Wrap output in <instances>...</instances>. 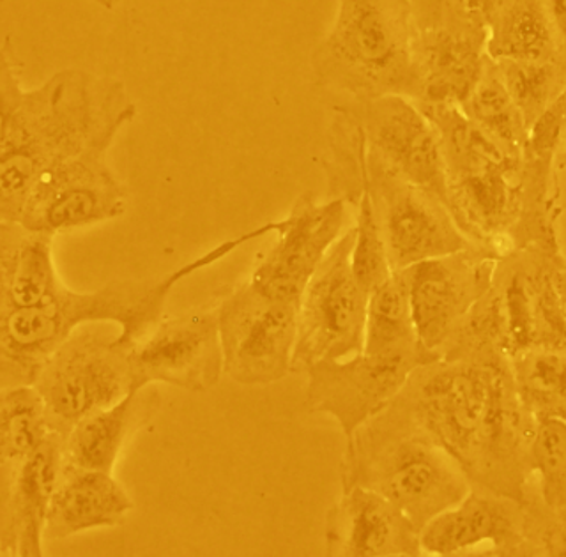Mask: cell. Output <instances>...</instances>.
Instances as JSON below:
<instances>
[{
	"label": "cell",
	"mask_w": 566,
	"mask_h": 557,
	"mask_svg": "<svg viewBox=\"0 0 566 557\" xmlns=\"http://www.w3.org/2000/svg\"><path fill=\"white\" fill-rule=\"evenodd\" d=\"M459 462L471 486L524 501L538 421L527 412L510 359H433L382 409Z\"/></svg>",
	"instance_id": "cell-1"
},
{
	"label": "cell",
	"mask_w": 566,
	"mask_h": 557,
	"mask_svg": "<svg viewBox=\"0 0 566 557\" xmlns=\"http://www.w3.org/2000/svg\"><path fill=\"white\" fill-rule=\"evenodd\" d=\"M0 221H20L41 177L94 150H111L137 117L123 80L67 67L23 87L9 40L0 62Z\"/></svg>",
	"instance_id": "cell-2"
},
{
	"label": "cell",
	"mask_w": 566,
	"mask_h": 557,
	"mask_svg": "<svg viewBox=\"0 0 566 557\" xmlns=\"http://www.w3.org/2000/svg\"><path fill=\"white\" fill-rule=\"evenodd\" d=\"M280 220L221 241L170 273L150 280H115L97 291L59 285L50 299L31 308L0 309V388L34 385L43 362L76 329L91 324L119 326V340L135 345L161 320L170 292L191 274L223 261L239 248L274 234Z\"/></svg>",
	"instance_id": "cell-3"
},
{
	"label": "cell",
	"mask_w": 566,
	"mask_h": 557,
	"mask_svg": "<svg viewBox=\"0 0 566 557\" xmlns=\"http://www.w3.org/2000/svg\"><path fill=\"white\" fill-rule=\"evenodd\" d=\"M441 141L447 203L471 243L495 256L557 244L554 220L531 202L526 155L504 149L457 105H420Z\"/></svg>",
	"instance_id": "cell-4"
},
{
	"label": "cell",
	"mask_w": 566,
	"mask_h": 557,
	"mask_svg": "<svg viewBox=\"0 0 566 557\" xmlns=\"http://www.w3.org/2000/svg\"><path fill=\"white\" fill-rule=\"evenodd\" d=\"M559 244H535L503 256L485 296L442 349V359L483 358L566 347V318L553 271Z\"/></svg>",
	"instance_id": "cell-5"
},
{
	"label": "cell",
	"mask_w": 566,
	"mask_h": 557,
	"mask_svg": "<svg viewBox=\"0 0 566 557\" xmlns=\"http://www.w3.org/2000/svg\"><path fill=\"white\" fill-rule=\"evenodd\" d=\"M416 29L407 0H336L335 18L310 55L317 87L347 99L420 93Z\"/></svg>",
	"instance_id": "cell-6"
},
{
	"label": "cell",
	"mask_w": 566,
	"mask_h": 557,
	"mask_svg": "<svg viewBox=\"0 0 566 557\" xmlns=\"http://www.w3.org/2000/svg\"><path fill=\"white\" fill-rule=\"evenodd\" d=\"M340 482L342 488L358 485L385 495L420 530L471 491L464 471L444 448L385 411L347 439Z\"/></svg>",
	"instance_id": "cell-7"
},
{
	"label": "cell",
	"mask_w": 566,
	"mask_h": 557,
	"mask_svg": "<svg viewBox=\"0 0 566 557\" xmlns=\"http://www.w3.org/2000/svg\"><path fill=\"white\" fill-rule=\"evenodd\" d=\"M133 345L80 327L43 362L34 380L53 432L66 438L85 416L120 402L135 388Z\"/></svg>",
	"instance_id": "cell-8"
},
{
	"label": "cell",
	"mask_w": 566,
	"mask_h": 557,
	"mask_svg": "<svg viewBox=\"0 0 566 557\" xmlns=\"http://www.w3.org/2000/svg\"><path fill=\"white\" fill-rule=\"evenodd\" d=\"M223 374L243 386H268L292 371L300 303L274 299L250 280L218 294Z\"/></svg>",
	"instance_id": "cell-9"
},
{
	"label": "cell",
	"mask_w": 566,
	"mask_h": 557,
	"mask_svg": "<svg viewBox=\"0 0 566 557\" xmlns=\"http://www.w3.org/2000/svg\"><path fill=\"white\" fill-rule=\"evenodd\" d=\"M354 225L329 250L301 297L292 371L363 353L368 294L354 276Z\"/></svg>",
	"instance_id": "cell-10"
},
{
	"label": "cell",
	"mask_w": 566,
	"mask_h": 557,
	"mask_svg": "<svg viewBox=\"0 0 566 557\" xmlns=\"http://www.w3.org/2000/svg\"><path fill=\"white\" fill-rule=\"evenodd\" d=\"M439 356L416 345L391 353H359L345 359H324L306 368V407L338 423L345 439L379 414L411 377Z\"/></svg>",
	"instance_id": "cell-11"
},
{
	"label": "cell",
	"mask_w": 566,
	"mask_h": 557,
	"mask_svg": "<svg viewBox=\"0 0 566 557\" xmlns=\"http://www.w3.org/2000/svg\"><path fill=\"white\" fill-rule=\"evenodd\" d=\"M365 185L376 208L391 270L403 271L418 262L473 246L441 197L389 172L368 153Z\"/></svg>",
	"instance_id": "cell-12"
},
{
	"label": "cell",
	"mask_w": 566,
	"mask_h": 557,
	"mask_svg": "<svg viewBox=\"0 0 566 557\" xmlns=\"http://www.w3.org/2000/svg\"><path fill=\"white\" fill-rule=\"evenodd\" d=\"M340 105L358 120L368 156L447 202V164L438 132L411 97L391 94Z\"/></svg>",
	"instance_id": "cell-13"
},
{
	"label": "cell",
	"mask_w": 566,
	"mask_h": 557,
	"mask_svg": "<svg viewBox=\"0 0 566 557\" xmlns=\"http://www.w3.org/2000/svg\"><path fill=\"white\" fill-rule=\"evenodd\" d=\"M497 262L500 256L473 244L403 270L416 335L424 349L441 358L451 336L491 288Z\"/></svg>",
	"instance_id": "cell-14"
},
{
	"label": "cell",
	"mask_w": 566,
	"mask_h": 557,
	"mask_svg": "<svg viewBox=\"0 0 566 557\" xmlns=\"http://www.w3.org/2000/svg\"><path fill=\"white\" fill-rule=\"evenodd\" d=\"M347 202L301 195L280 220L274 243L256 261L250 282L274 299L301 303V297L327 253L344 234Z\"/></svg>",
	"instance_id": "cell-15"
},
{
	"label": "cell",
	"mask_w": 566,
	"mask_h": 557,
	"mask_svg": "<svg viewBox=\"0 0 566 557\" xmlns=\"http://www.w3.org/2000/svg\"><path fill=\"white\" fill-rule=\"evenodd\" d=\"M135 388L164 382L191 393L214 388L223 374L217 303L161 318L133 345Z\"/></svg>",
	"instance_id": "cell-16"
},
{
	"label": "cell",
	"mask_w": 566,
	"mask_h": 557,
	"mask_svg": "<svg viewBox=\"0 0 566 557\" xmlns=\"http://www.w3.org/2000/svg\"><path fill=\"white\" fill-rule=\"evenodd\" d=\"M126 209L128 190L108 165V150H94L41 177L20 223L57 235L115 220Z\"/></svg>",
	"instance_id": "cell-17"
},
{
	"label": "cell",
	"mask_w": 566,
	"mask_h": 557,
	"mask_svg": "<svg viewBox=\"0 0 566 557\" xmlns=\"http://www.w3.org/2000/svg\"><path fill=\"white\" fill-rule=\"evenodd\" d=\"M524 501L471 486L464 500L439 513L420 530L423 554L465 556L489 544L485 556H531Z\"/></svg>",
	"instance_id": "cell-18"
},
{
	"label": "cell",
	"mask_w": 566,
	"mask_h": 557,
	"mask_svg": "<svg viewBox=\"0 0 566 557\" xmlns=\"http://www.w3.org/2000/svg\"><path fill=\"white\" fill-rule=\"evenodd\" d=\"M62 465L64 435L53 432L25 462L0 471V556H43L46 518Z\"/></svg>",
	"instance_id": "cell-19"
},
{
	"label": "cell",
	"mask_w": 566,
	"mask_h": 557,
	"mask_svg": "<svg viewBox=\"0 0 566 557\" xmlns=\"http://www.w3.org/2000/svg\"><path fill=\"white\" fill-rule=\"evenodd\" d=\"M326 554L333 557L423 556L420 529L397 504L365 488H342L326 515Z\"/></svg>",
	"instance_id": "cell-20"
},
{
	"label": "cell",
	"mask_w": 566,
	"mask_h": 557,
	"mask_svg": "<svg viewBox=\"0 0 566 557\" xmlns=\"http://www.w3.org/2000/svg\"><path fill=\"white\" fill-rule=\"evenodd\" d=\"M482 32H416L415 55L420 93L412 99L460 106L482 76L486 57Z\"/></svg>",
	"instance_id": "cell-21"
},
{
	"label": "cell",
	"mask_w": 566,
	"mask_h": 557,
	"mask_svg": "<svg viewBox=\"0 0 566 557\" xmlns=\"http://www.w3.org/2000/svg\"><path fill=\"white\" fill-rule=\"evenodd\" d=\"M132 495L112 473L62 465L46 518V538L66 539L84 530L123 524Z\"/></svg>",
	"instance_id": "cell-22"
},
{
	"label": "cell",
	"mask_w": 566,
	"mask_h": 557,
	"mask_svg": "<svg viewBox=\"0 0 566 557\" xmlns=\"http://www.w3.org/2000/svg\"><path fill=\"white\" fill-rule=\"evenodd\" d=\"M159 402V391L150 385L85 416L64 438V465L112 473L128 439L158 412Z\"/></svg>",
	"instance_id": "cell-23"
},
{
	"label": "cell",
	"mask_w": 566,
	"mask_h": 557,
	"mask_svg": "<svg viewBox=\"0 0 566 557\" xmlns=\"http://www.w3.org/2000/svg\"><path fill=\"white\" fill-rule=\"evenodd\" d=\"M53 238L20 221H0V309L31 308L57 291Z\"/></svg>",
	"instance_id": "cell-24"
},
{
	"label": "cell",
	"mask_w": 566,
	"mask_h": 557,
	"mask_svg": "<svg viewBox=\"0 0 566 557\" xmlns=\"http://www.w3.org/2000/svg\"><path fill=\"white\" fill-rule=\"evenodd\" d=\"M492 61H557V41L544 0H500L486 22Z\"/></svg>",
	"instance_id": "cell-25"
},
{
	"label": "cell",
	"mask_w": 566,
	"mask_h": 557,
	"mask_svg": "<svg viewBox=\"0 0 566 557\" xmlns=\"http://www.w3.org/2000/svg\"><path fill=\"white\" fill-rule=\"evenodd\" d=\"M52 433L49 412L34 386L0 391V471L25 462Z\"/></svg>",
	"instance_id": "cell-26"
},
{
	"label": "cell",
	"mask_w": 566,
	"mask_h": 557,
	"mask_svg": "<svg viewBox=\"0 0 566 557\" xmlns=\"http://www.w3.org/2000/svg\"><path fill=\"white\" fill-rule=\"evenodd\" d=\"M518 397L536 421L566 423V347L527 350L510 359Z\"/></svg>",
	"instance_id": "cell-27"
},
{
	"label": "cell",
	"mask_w": 566,
	"mask_h": 557,
	"mask_svg": "<svg viewBox=\"0 0 566 557\" xmlns=\"http://www.w3.org/2000/svg\"><path fill=\"white\" fill-rule=\"evenodd\" d=\"M460 108L486 135L500 141L504 149L515 155H526L530 128L504 87L500 71L491 57H486L482 76Z\"/></svg>",
	"instance_id": "cell-28"
},
{
	"label": "cell",
	"mask_w": 566,
	"mask_h": 557,
	"mask_svg": "<svg viewBox=\"0 0 566 557\" xmlns=\"http://www.w3.org/2000/svg\"><path fill=\"white\" fill-rule=\"evenodd\" d=\"M421 345L416 335L406 271L394 274L368 296L363 353H391Z\"/></svg>",
	"instance_id": "cell-29"
},
{
	"label": "cell",
	"mask_w": 566,
	"mask_h": 557,
	"mask_svg": "<svg viewBox=\"0 0 566 557\" xmlns=\"http://www.w3.org/2000/svg\"><path fill=\"white\" fill-rule=\"evenodd\" d=\"M504 87L517 105L527 128L553 106L566 85V73L556 61H494Z\"/></svg>",
	"instance_id": "cell-30"
},
{
	"label": "cell",
	"mask_w": 566,
	"mask_h": 557,
	"mask_svg": "<svg viewBox=\"0 0 566 557\" xmlns=\"http://www.w3.org/2000/svg\"><path fill=\"white\" fill-rule=\"evenodd\" d=\"M356 209V223H354V244L350 253L353 273L365 291L370 294L374 288L394 274L389 264L388 250L385 238L380 232L376 208L371 202V195L363 177V190L353 203Z\"/></svg>",
	"instance_id": "cell-31"
},
{
	"label": "cell",
	"mask_w": 566,
	"mask_h": 557,
	"mask_svg": "<svg viewBox=\"0 0 566 557\" xmlns=\"http://www.w3.org/2000/svg\"><path fill=\"white\" fill-rule=\"evenodd\" d=\"M533 473L542 500L566 521V423L542 420L533 441Z\"/></svg>",
	"instance_id": "cell-32"
},
{
	"label": "cell",
	"mask_w": 566,
	"mask_h": 557,
	"mask_svg": "<svg viewBox=\"0 0 566 557\" xmlns=\"http://www.w3.org/2000/svg\"><path fill=\"white\" fill-rule=\"evenodd\" d=\"M500 0H407L416 32H483Z\"/></svg>",
	"instance_id": "cell-33"
},
{
	"label": "cell",
	"mask_w": 566,
	"mask_h": 557,
	"mask_svg": "<svg viewBox=\"0 0 566 557\" xmlns=\"http://www.w3.org/2000/svg\"><path fill=\"white\" fill-rule=\"evenodd\" d=\"M527 150L551 159L556 170L566 168V85L553 106L531 128Z\"/></svg>",
	"instance_id": "cell-34"
},
{
	"label": "cell",
	"mask_w": 566,
	"mask_h": 557,
	"mask_svg": "<svg viewBox=\"0 0 566 557\" xmlns=\"http://www.w3.org/2000/svg\"><path fill=\"white\" fill-rule=\"evenodd\" d=\"M557 41V61L566 73V0H544Z\"/></svg>",
	"instance_id": "cell-35"
},
{
	"label": "cell",
	"mask_w": 566,
	"mask_h": 557,
	"mask_svg": "<svg viewBox=\"0 0 566 557\" xmlns=\"http://www.w3.org/2000/svg\"><path fill=\"white\" fill-rule=\"evenodd\" d=\"M553 283L554 288H556L557 299H559V305H562L563 315L566 318V259L563 255L557 259L556 265H554Z\"/></svg>",
	"instance_id": "cell-36"
},
{
	"label": "cell",
	"mask_w": 566,
	"mask_h": 557,
	"mask_svg": "<svg viewBox=\"0 0 566 557\" xmlns=\"http://www.w3.org/2000/svg\"><path fill=\"white\" fill-rule=\"evenodd\" d=\"M91 2H94V4L102 6V8L108 9H115L117 6L123 4L124 0H91Z\"/></svg>",
	"instance_id": "cell-37"
}]
</instances>
